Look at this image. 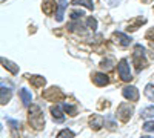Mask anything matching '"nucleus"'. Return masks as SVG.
I'll use <instances>...</instances> for the list:
<instances>
[{
	"mask_svg": "<svg viewBox=\"0 0 154 138\" xmlns=\"http://www.w3.org/2000/svg\"><path fill=\"white\" fill-rule=\"evenodd\" d=\"M146 39H149V40H154V28H152V29H149V31L146 32Z\"/></svg>",
	"mask_w": 154,
	"mask_h": 138,
	"instance_id": "nucleus-27",
	"label": "nucleus"
},
{
	"mask_svg": "<svg viewBox=\"0 0 154 138\" xmlns=\"http://www.w3.org/2000/svg\"><path fill=\"white\" fill-rule=\"evenodd\" d=\"M142 2H143V3H149V2H151V0H142Z\"/></svg>",
	"mask_w": 154,
	"mask_h": 138,
	"instance_id": "nucleus-28",
	"label": "nucleus"
},
{
	"mask_svg": "<svg viewBox=\"0 0 154 138\" xmlns=\"http://www.w3.org/2000/svg\"><path fill=\"white\" fill-rule=\"evenodd\" d=\"M146 22V19H137L133 25H130V26H128V29H130V31H136L139 26H140V25H143Z\"/></svg>",
	"mask_w": 154,
	"mask_h": 138,
	"instance_id": "nucleus-21",
	"label": "nucleus"
},
{
	"mask_svg": "<svg viewBox=\"0 0 154 138\" xmlns=\"http://www.w3.org/2000/svg\"><path fill=\"white\" fill-rule=\"evenodd\" d=\"M145 95L148 97L149 101L154 103V84H146V87H145Z\"/></svg>",
	"mask_w": 154,
	"mask_h": 138,
	"instance_id": "nucleus-20",
	"label": "nucleus"
},
{
	"mask_svg": "<svg viewBox=\"0 0 154 138\" xmlns=\"http://www.w3.org/2000/svg\"><path fill=\"white\" fill-rule=\"evenodd\" d=\"M29 124H31L35 131H40V129H43V126H45L43 112H42L40 107L35 106V104H32V106L29 107Z\"/></svg>",
	"mask_w": 154,
	"mask_h": 138,
	"instance_id": "nucleus-1",
	"label": "nucleus"
},
{
	"mask_svg": "<svg viewBox=\"0 0 154 138\" xmlns=\"http://www.w3.org/2000/svg\"><path fill=\"white\" fill-rule=\"evenodd\" d=\"M66 6H68L66 0H60V2H59V5H57V12H56V20H57V22H62V20H63V14H65Z\"/></svg>",
	"mask_w": 154,
	"mask_h": 138,
	"instance_id": "nucleus-11",
	"label": "nucleus"
},
{
	"mask_svg": "<svg viewBox=\"0 0 154 138\" xmlns=\"http://www.w3.org/2000/svg\"><path fill=\"white\" fill-rule=\"evenodd\" d=\"M20 98H22V101L25 106H29L31 104V100H32V95L28 89H25V87H22L20 89Z\"/></svg>",
	"mask_w": 154,
	"mask_h": 138,
	"instance_id": "nucleus-13",
	"label": "nucleus"
},
{
	"mask_svg": "<svg viewBox=\"0 0 154 138\" xmlns=\"http://www.w3.org/2000/svg\"><path fill=\"white\" fill-rule=\"evenodd\" d=\"M89 124H91V128L99 131L100 128H103V118H102L100 115H93L91 118H89Z\"/></svg>",
	"mask_w": 154,
	"mask_h": 138,
	"instance_id": "nucleus-12",
	"label": "nucleus"
},
{
	"mask_svg": "<svg viewBox=\"0 0 154 138\" xmlns=\"http://www.w3.org/2000/svg\"><path fill=\"white\" fill-rule=\"evenodd\" d=\"M143 131H146V132H154V120L146 121V123L143 124Z\"/></svg>",
	"mask_w": 154,
	"mask_h": 138,
	"instance_id": "nucleus-24",
	"label": "nucleus"
},
{
	"mask_svg": "<svg viewBox=\"0 0 154 138\" xmlns=\"http://www.w3.org/2000/svg\"><path fill=\"white\" fill-rule=\"evenodd\" d=\"M2 65H3V68H6L11 74H17V72H19V66H17L16 63H12V61L6 60V58H2Z\"/></svg>",
	"mask_w": 154,
	"mask_h": 138,
	"instance_id": "nucleus-15",
	"label": "nucleus"
},
{
	"mask_svg": "<svg viewBox=\"0 0 154 138\" xmlns=\"http://www.w3.org/2000/svg\"><path fill=\"white\" fill-rule=\"evenodd\" d=\"M140 115H142L143 118H154V106H149V107L142 109Z\"/></svg>",
	"mask_w": 154,
	"mask_h": 138,
	"instance_id": "nucleus-18",
	"label": "nucleus"
},
{
	"mask_svg": "<svg viewBox=\"0 0 154 138\" xmlns=\"http://www.w3.org/2000/svg\"><path fill=\"white\" fill-rule=\"evenodd\" d=\"M43 98L48 100V101H60V100L65 98V94H63L59 87H49V89H46L43 92Z\"/></svg>",
	"mask_w": 154,
	"mask_h": 138,
	"instance_id": "nucleus-3",
	"label": "nucleus"
},
{
	"mask_svg": "<svg viewBox=\"0 0 154 138\" xmlns=\"http://www.w3.org/2000/svg\"><path fill=\"white\" fill-rule=\"evenodd\" d=\"M86 25H88V26L91 28L93 31H94V29L97 28V22H96V19H93V17H89V19L86 20Z\"/></svg>",
	"mask_w": 154,
	"mask_h": 138,
	"instance_id": "nucleus-25",
	"label": "nucleus"
},
{
	"mask_svg": "<svg viewBox=\"0 0 154 138\" xmlns=\"http://www.w3.org/2000/svg\"><path fill=\"white\" fill-rule=\"evenodd\" d=\"M140 138H154V137H140Z\"/></svg>",
	"mask_w": 154,
	"mask_h": 138,
	"instance_id": "nucleus-29",
	"label": "nucleus"
},
{
	"mask_svg": "<svg viewBox=\"0 0 154 138\" xmlns=\"http://www.w3.org/2000/svg\"><path fill=\"white\" fill-rule=\"evenodd\" d=\"M51 115H53L54 121H57V123H63V121H65V115H63V112H62V107H59V106H53V107H51Z\"/></svg>",
	"mask_w": 154,
	"mask_h": 138,
	"instance_id": "nucleus-10",
	"label": "nucleus"
},
{
	"mask_svg": "<svg viewBox=\"0 0 154 138\" xmlns=\"http://www.w3.org/2000/svg\"><path fill=\"white\" fill-rule=\"evenodd\" d=\"M71 5H74V6H85V8H88V9H93V8H94L93 0H72Z\"/></svg>",
	"mask_w": 154,
	"mask_h": 138,
	"instance_id": "nucleus-17",
	"label": "nucleus"
},
{
	"mask_svg": "<svg viewBox=\"0 0 154 138\" xmlns=\"http://www.w3.org/2000/svg\"><path fill=\"white\" fill-rule=\"evenodd\" d=\"M54 2H53V0H45V2H43V5H42V9H43V12H45V14L46 16H51V14H53V9H54Z\"/></svg>",
	"mask_w": 154,
	"mask_h": 138,
	"instance_id": "nucleus-16",
	"label": "nucleus"
},
{
	"mask_svg": "<svg viewBox=\"0 0 154 138\" xmlns=\"http://www.w3.org/2000/svg\"><path fill=\"white\" fill-rule=\"evenodd\" d=\"M93 81H94V84H97V86H106V84L109 83V78H108V75L103 74V72H96V74L93 75Z\"/></svg>",
	"mask_w": 154,
	"mask_h": 138,
	"instance_id": "nucleus-8",
	"label": "nucleus"
},
{
	"mask_svg": "<svg viewBox=\"0 0 154 138\" xmlns=\"http://www.w3.org/2000/svg\"><path fill=\"white\" fill-rule=\"evenodd\" d=\"M117 69H119V75H120V78H122L123 81H130V80H133L131 69H130V65H128V60H126V58H122V60L119 61Z\"/></svg>",
	"mask_w": 154,
	"mask_h": 138,
	"instance_id": "nucleus-5",
	"label": "nucleus"
},
{
	"mask_svg": "<svg viewBox=\"0 0 154 138\" xmlns=\"http://www.w3.org/2000/svg\"><path fill=\"white\" fill-rule=\"evenodd\" d=\"M62 109L65 110L66 114H69V115H75L77 114V107L72 106V104H68V103H63L62 104Z\"/></svg>",
	"mask_w": 154,
	"mask_h": 138,
	"instance_id": "nucleus-19",
	"label": "nucleus"
},
{
	"mask_svg": "<svg viewBox=\"0 0 154 138\" xmlns=\"http://www.w3.org/2000/svg\"><path fill=\"white\" fill-rule=\"evenodd\" d=\"M6 123L11 126V129L12 131H17L19 128H20V123L17 121V120H12V118H6Z\"/></svg>",
	"mask_w": 154,
	"mask_h": 138,
	"instance_id": "nucleus-23",
	"label": "nucleus"
},
{
	"mask_svg": "<svg viewBox=\"0 0 154 138\" xmlns=\"http://www.w3.org/2000/svg\"><path fill=\"white\" fill-rule=\"evenodd\" d=\"M122 95H123L126 100H130V101H137L139 97H140L137 87H134V86H126V87H123Z\"/></svg>",
	"mask_w": 154,
	"mask_h": 138,
	"instance_id": "nucleus-6",
	"label": "nucleus"
},
{
	"mask_svg": "<svg viewBox=\"0 0 154 138\" xmlns=\"http://www.w3.org/2000/svg\"><path fill=\"white\" fill-rule=\"evenodd\" d=\"M28 80L34 87H37V89L38 87H43L46 84V78L42 77V75H31V77H28Z\"/></svg>",
	"mask_w": 154,
	"mask_h": 138,
	"instance_id": "nucleus-9",
	"label": "nucleus"
},
{
	"mask_svg": "<svg viewBox=\"0 0 154 138\" xmlns=\"http://www.w3.org/2000/svg\"><path fill=\"white\" fill-rule=\"evenodd\" d=\"M57 138H74V132L68 131V129H63L60 131V134L57 135Z\"/></svg>",
	"mask_w": 154,
	"mask_h": 138,
	"instance_id": "nucleus-22",
	"label": "nucleus"
},
{
	"mask_svg": "<svg viewBox=\"0 0 154 138\" xmlns=\"http://www.w3.org/2000/svg\"><path fill=\"white\" fill-rule=\"evenodd\" d=\"M112 40H114L116 43H119L120 46H130L131 42H133L131 37H128V35L123 34V32H114V34H112Z\"/></svg>",
	"mask_w": 154,
	"mask_h": 138,
	"instance_id": "nucleus-7",
	"label": "nucleus"
},
{
	"mask_svg": "<svg viewBox=\"0 0 154 138\" xmlns=\"http://www.w3.org/2000/svg\"><path fill=\"white\" fill-rule=\"evenodd\" d=\"M80 17H83V12L82 11H72L71 12V19L72 20H77V19H80Z\"/></svg>",
	"mask_w": 154,
	"mask_h": 138,
	"instance_id": "nucleus-26",
	"label": "nucleus"
},
{
	"mask_svg": "<svg viewBox=\"0 0 154 138\" xmlns=\"http://www.w3.org/2000/svg\"><path fill=\"white\" fill-rule=\"evenodd\" d=\"M11 89L9 87H6L5 84H2V95H0V103L2 104H6L9 101V98H11Z\"/></svg>",
	"mask_w": 154,
	"mask_h": 138,
	"instance_id": "nucleus-14",
	"label": "nucleus"
},
{
	"mask_svg": "<svg viewBox=\"0 0 154 138\" xmlns=\"http://www.w3.org/2000/svg\"><path fill=\"white\" fill-rule=\"evenodd\" d=\"M133 112H134V107H133L130 103H122V104L117 107V117H119L123 123H126L128 120L131 118Z\"/></svg>",
	"mask_w": 154,
	"mask_h": 138,
	"instance_id": "nucleus-4",
	"label": "nucleus"
},
{
	"mask_svg": "<svg viewBox=\"0 0 154 138\" xmlns=\"http://www.w3.org/2000/svg\"><path fill=\"white\" fill-rule=\"evenodd\" d=\"M133 63L137 71H142L146 68V60H145V48L142 45H136L134 54H133Z\"/></svg>",
	"mask_w": 154,
	"mask_h": 138,
	"instance_id": "nucleus-2",
	"label": "nucleus"
}]
</instances>
